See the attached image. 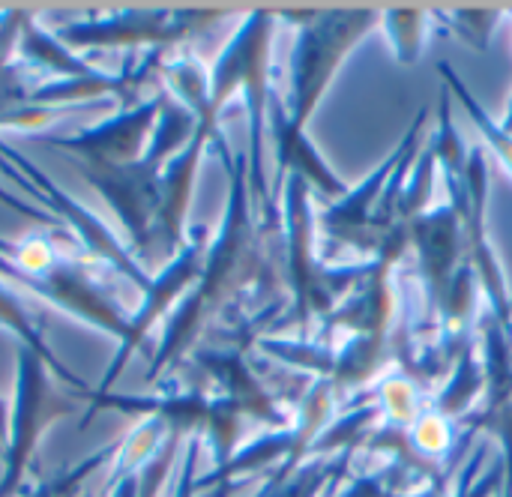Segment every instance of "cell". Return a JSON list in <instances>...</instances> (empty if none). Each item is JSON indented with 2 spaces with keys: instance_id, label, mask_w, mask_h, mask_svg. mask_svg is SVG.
<instances>
[{
  "instance_id": "obj_1",
  "label": "cell",
  "mask_w": 512,
  "mask_h": 497,
  "mask_svg": "<svg viewBox=\"0 0 512 497\" xmlns=\"http://www.w3.org/2000/svg\"><path fill=\"white\" fill-rule=\"evenodd\" d=\"M213 144L219 147L222 162L231 174L228 210L216 240H210L204 273L195 291L168 321L159 354L150 366V378H159L162 369H171L210 327V321L234 306L240 297L252 294L255 300H273L276 291L285 285V225L255 228L249 213V156H231L222 132L213 138Z\"/></svg>"
},
{
  "instance_id": "obj_2",
  "label": "cell",
  "mask_w": 512,
  "mask_h": 497,
  "mask_svg": "<svg viewBox=\"0 0 512 497\" xmlns=\"http://www.w3.org/2000/svg\"><path fill=\"white\" fill-rule=\"evenodd\" d=\"M279 15L276 12H252L228 48L219 54L213 72H210V123H219L222 108L234 99V93H243L249 108V195L252 207L261 210V225H282V207L273 201V192L264 177V123L267 108L273 96V30Z\"/></svg>"
},
{
  "instance_id": "obj_3",
  "label": "cell",
  "mask_w": 512,
  "mask_h": 497,
  "mask_svg": "<svg viewBox=\"0 0 512 497\" xmlns=\"http://www.w3.org/2000/svg\"><path fill=\"white\" fill-rule=\"evenodd\" d=\"M276 15L300 27L291 51V84L282 99L291 123L306 129L345 57L363 42L366 33H372L381 24V12L378 9H300V12H276Z\"/></svg>"
},
{
  "instance_id": "obj_4",
  "label": "cell",
  "mask_w": 512,
  "mask_h": 497,
  "mask_svg": "<svg viewBox=\"0 0 512 497\" xmlns=\"http://www.w3.org/2000/svg\"><path fill=\"white\" fill-rule=\"evenodd\" d=\"M309 180L288 174L282 183V225H285V282L294 291L291 321L303 327V339L315 318H327L366 276L369 261L348 267H327L315 246V213L309 201Z\"/></svg>"
},
{
  "instance_id": "obj_5",
  "label": "cell",
  "mask_w": 512,
  "mask_h": 497,
  "mask_svg": "<svg viewBox=\"0 0 512 497\" xmlns=\"http://www.w3.org/2000/svg\"><path fill=\"white\" fill-rule=\"evenodd\" d=\"M450 204L456 207L465 231V255L468 267L477 273L483 300L489 312L512 330V297L507 291V276L504 267L489 243V225H486V201H489V168L486 156L480 147L471 150L468 168L462 177H444Z\"/></svg>"
},
{
  "instance_id": "obj_6",
  "label": "cell",
  "mask_w": 512,
  "mask_h": 497,
  "mask_svg": "<svg viewBox=\"0 0 512 497\" xmlns=\"http://www.w3.org/2000/svg\"><path fill=\"white\" fill-rule=\"evenodd\" d=\"M48 375V363L39 360L33 351L21 348L18 354V399L15 414L9 420V438L3 447V480H0V497H15L21 492L24 471L39 447L42 432L60 420L75 414V402H66Z\"/></svg>"
},
{
  "instance_id": "obj_7",
  "label": "cell",
  "mask_w": 512,
  "mask_h": 497,
  "mask_svg": "<svg viewBox=\"0 0 512 497\" xmlns=\"http://www.w3.org/2000/svg\"><path fill=\"white\" fill-rule=\"evenodd\" d=\"M0 276H3V279H12V282H18V285H24L27 291L39 294V297H48V300L57 303L60 309H69L72 315L90 321L93 327H99V330L117 336V339L123 342V357H120L117 366H111V372H108L102 390L111 387V381L117 378V372L123 369V363H126V357H129L132 327H129V321L123 318V312L117 309V303L90 279V273H84L81 267H75V264H69V261H60L54 270H48V273H42V276H30V273H21L18 267H12L9 261L0 258Z\"/></svg>"
},
{
  "instance_id": "obj_8",
  "label": "cell",
  "mask_w": 512,
  "mask_h": 497,
  "mask_svg": "<svg viewBox=\"0 0 512 497\" xmlns=\"http://www.w3.org/2000/svg\"><path fill=\"white\" fill-rule=\"evenodd\" d=\"M411 249L417 255V279L429 300V321L441 324L453 279L468 264L462 219L450 201L411 222Z\"/></svg>"
},
{
  "instance_id": "obj_9",
  "label": "cell",
  "mask_w": 512,
  "mask_h": 497,
  "mask_svg": "<svg viewBox=\"0 0 512 497\" xmlns=\"http://www.w3.org/2000/svg\"><path fill=\"white\" fill-rule=\"evenodd\" d=\"M216 135H219V123L198 120V129H195L192 141L165 165L162 183H159V207H156L147 252H144L147 261L156 258V255L174 261L180 255V249L186 246L183 231H186V210H189L195 174H198V165H201V156H204L207 144H213Z\"/></svg>"
},
{
  "instance_id": "obj_10",
  "label": "cell",
  "mask_w": 512,
  "mask_h": 497,
  "mask_svg": "<svg viewBox=\"0 0 512 497\" xmlns=\"http://www.w3.org/2000/svg\"><path fill=\"white\" fill-rule=\"evenodd\" d=\"M165 96H156L129 114H120L78 138H54L48 144L72 150L84 159L87 168H123L144 159V144L153 141V123L162 114Z\"/></svg>"
},
{
  "instance_id": "obj_11",
  "label": "cell",
  "mask_w": 512,
  "mask_h": 497,
  "mask_svg": "<svg viewBox=\"0 0 512 497\" xmlns=\"http://www.w3.org/2000/svg\"><path fill=\"white\" fill-rule=\"evenodd\" d=\"M219 12H129L102 21H81L66 27L60 36L72 45H123V42H162L180 39L210 21Z\"/></svg>"
},
{
  "instance_id": "obj_12",
  "label": "cell",
  "mask_w": 512,
  "mask_h": 497,
  "mask_svg": "<svg viewBox=\"0 0 512 497\" xmlns=\"http://www.w3.org/2000/svg\"><path fill=\"white\" fill-rule=\"evenodd\" d=\"M267 120L273 126V141H276V186H273V201L282 195V183L288 174H303L309 180V186H315L324 198L339 201L348 186L336 177V171L321 159V153L312 147V141L306 138V129L294 126L285 108L282 93L273 87L270 96V108H267Z\"/></svg>"
},
{
  "instance_id": "obj_13",
  "label": "cell",
  "mask_w": 512,
  "mask_h": 497,
  "mask_svg": "<svg viewBox=\"0 0 512 497\" xmlns=\"http://www.w3.org/2000/svg\"><path fill=\"white\" fill-rule=\"evenodd\" d=\"M207 249H210V231L207 228H195L192 240H186V246L180 249V255L174 261H168V267L153 279L150 291L144 294L141 312L129 321L132 327V339H129V354L144 342V336L150 333V327L192 288L198 285L201 273H204V261H207Z\"/></svg>"
},
{
  "instance_id": "obj_14",
  "label": "cell",
  "mask_w": 512,
  "mask_h": 497,
  "mask_svg": "<svg viewBox=\"0 0 512 497\" xmlns=\"http://www.w3.org/2000/svg\"><path fill=\"white\" fill-rule=\"evenodd\" d=\"M195 363L204 366V372L222 387V396L231 399L246 420H258L276 429H288L291 420L279 411L273 393L264 390V384L255 378L249 363L243 360L240 348H216V351H198Z\"/></svg>"
},
{
  "instance_id": "obj_15",
  "label": "cell",
  "mask_w": 512,
  "mask_h": 497,
  "mask_svg": "<svg viewBox=\"0 0 512 497\" xmlns=\"http://www.w3.org/2000/svg\"><path fill=\"white\" fill-rule=\"evenodd\" d=\"M480 396H486V366H483L480 342L474 336L465 345V351L459 354V363H456L453 375L447 378V387L429 402V411H435L447 420H459L465 411L474 408V402Z\"/></svg>"
},
{
  "instance_id": "obj_16",
  "label": "cell",
  "mask_w": 512,
  "mask_h": 497,
  "mask_svg": "<svg viewBox=\"0 0 512 497\" xmlns=\"http://www.w3.org/2000/svg\"><path fill=\"white\" fill-rule=\"evenodd\" d=\"M0 327H9L18 339H21V345L27 348V351H33L39 360H45L48 363V369L60 378V381H69L75 390H81L90 402H93V390L78 378V375H72L51 351H48V345H45V339L39 336V327L33 324V318L27 315V309H24V300L15 294V291H9V288H3L0 285Z\"/></svg>"
},
{
  "instance_id": "obj_17",
  "label": "cell",
  "mask_w": 512,
  "mask_h": 497,
  "mask_svg": "<svg viewBox=\"0 0 512 497\" xmlns=\"http://www.w3.org/2000/svg\"><path fill=\"white\" fill-rule=\"evenodd\" d=\"M438 75L447 81V90L459 99V105L465 108V114L471 117V123L477 126V132L483 135V141L492 147V153L504 162V168L512 174V132H507L480 102H477V96L468 90V84L459 78V72L447 63V60H441L438 63Z\"/></svg>"
},
{
  "instance_id": "obj_18",
  "label": "cell",
  "mask_w": 512,
  "mask_h": 497,
  "mask_svg": "<svg viewBox=\"0 0 512 497\" xmlns=\"http://www.w3.org/2000/svg\"><path fill=\"white\" fill-rule=\"evenodd\" d=\"M351 462L354 453H342L336 459H312L288 483L276 489H261L255 497H318L324 489H336V483L351 468Z\"/></svg>"
},
{
  "instance_id": "obj_19",
  "label": "cell",
  "mask_w": 512,
  "mask_h": 497,
  "mask_svg": "<svg viewBox=\"0 0 512 497\" xmlns=\"http://www.w3.org/2000/svg\"><path fill=\"white\" fill-rule=\"evenodd\" d=\"M378 408H381V423L384 426H396V429H411L420 414L426 411L423 399H420V387L405 375V372H396V375H387L378 390Z\"/></svg>"
},
{
  "instance_id": "obj_20",
  "label": "cell",
  "mask_w": 512,
  "mask_h": 497,
  "mask_svg": "<svg viewBox=\"0 0 512 497\" xmlns=\"http://www.w3.org/2000/svg\"><path fill=\"white\" fill-rule=\"evenodd\" d=\"M381 24L387 27L396 60L399 63H414L426 48L432 15L426 9H387L381 15Z\"/></svg>"
},
{
  "instance_id": "obj_21",
  "label": "cell",
  "mask_w": 512,
  "mask_h": 497,
  "mask_svg": "<svg viewBox=\"0 0 512 497\" xmlns=\"http://www.w3.org/2000/svg\"><path fill=\"white\" fill-rule=\"evenodd\" d=\"M408 435H411V444L417 447V453L420 456H426L429 462H438L441 465V459L456 447V438H453V420H447V417H441V414H435V411H423L420 414V420L408 429Z\"/></svg>"
},
{
  "instance_id": "obj_22",
  "label": "cell",
  "mask_w": 512,
  "mask_h": 497,
  "mask_svg": "<svg viewBox=\"0 0 512 497\" xmlns=\"http://www.w3.org/2000/svg\"><path fill=\"white\" fill-rule=\"evenodd\" d=\"M483 459H486V450H477V456L471 459V465H468V474H465V480H462V486L453 492V495H447L444 489H426V492H414V495H399V492H387L384 497H498L504 492V462H498L492 471H486V474H477L480 471V465H483Z\"/></svg>"
},
{
  "instance_id": "obj_23",
  "label": "cell",
  "mask_w": 512,
  "mask_h": 497,
  "mask_svg": "<svg viewBox=\"0 0 512 497\" xmlns=\"http://www.w3.org/2000/svg\"><path fill=\"white\" fill-rule=\"evenodd\" d=\"M501 9H453V12H441V24H447V30H453L456 36H462L465 42H471L474 48L486 51V39L492 36V30L501 21Z\"/></svg>"
},
{
  "instance_id": "obj_24",
  "label": "cell",
  "mask_w": 512,
  "mask_h": 497,
  "mask_svg": "<svg viewBox=\"0 0 512 497\" xmlns=\"http://www.w3.org/2000/svg\"><path fill=\"white\" fill-rule=\"evenodd\" d=\"M198 456H201V435H192L186 444L183 468L174 483V497H195L198 495Z\"/></svg>"
},
{
  "instance_id": "obj_25",
  "label": "cell",
  "mask_w": 512,
  "mask_h": 497,
  "mask_svg": "<svg viewBox=\"0 0 512 497\" xmlns=\"http://www.w3.org/2000/svg\"><path fill=\"white\" fill-rule=\"evenodd\" d=\"M390 492L387 489V471H381V474H363V477H357L345 492L339 497H384Z\"/></svg>"
},
{
  "instance_id": "obj_26",
  "label": "cell",
  "mask_w": 512,
  "mask_h": 497,
  "mask_svg": "<svg viewBox=\"0 0 512 497\" xmlns=\"http://www.w3.org/2000/svg\"><path fill=\"white\" fill-rule=\"evenodd\" d=\"M0 204H6V207H12L15 213H24V216H30V219H36V222H45V225H60L51 213H42V210H33V207H27L24 201H18L15 195H9L6 189H0Z\"/></svg>"
},
{
  "instance_id": "obj_27",
  "label": "cell",
  "mask_w": 512,
  "mask_h": 497,
  "mask_svg": "<svg viewBox=\"0 0 512 497\" xmlns=\"http://www.w3.org/2000/svg\"><path fill=\"white\" fill-rule=\"evenodd\" d=\"M6 438H9V414H6V405L0 402V444L6 447Z\"/></svg>"
},
{
  "instance_id": "obj_28",
  "label": "cell",
  "mask_w": 512,
  "mask_h": 497,
  "mask_svg": "<svg viewBox=\"0 0 512 497\" xmlns=\"http://www.w3.org/2000/svg\"><path fill=\"white\" fill-rule=\"evenodd\" d=\"M501 126H504L507 132H512V99H510V108H507V117L501 120Z\"/></svg>"
},
{
  "instance_id": "obj_29",
  "label": "cell",
  "mask_w": 512,
  "mask_h": 497,
  "mask_svg": "<svg viewBox=\"0 0 512 497\" xmlns=\"http://www.w3.org/2000/svg\"><path fill=\"white\" fill-rule=\"evenodd\" d=\"M498 497H512V492H501V495Z\"/></svg>"
},
{
  "instance_id": "obj_30",
  "label": "cell",
  "mask_w": 512,
  "mask_h": 497,
  "mask_svg": "<svg viewBox=\"0 0 512 497\" xmlns=\"http://www.w3.org/2000/svg\"><path fill=\"white\" fill-rule=\"evenodd\" d=\"M0 447H3V444H0Z\"/></svg>"
}]
</instances>
